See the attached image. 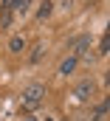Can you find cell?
<instances>
[{
	"mask_svg": "<svg viewBox=\"0 0 110 121\" xmlns=\"http://www.w3.org/2000/svg\"><path fill=\"white\" fill-rule=\"evenodd\" d=\"M42 96H45V87H42V85H28L26 90H23V107H26V110L40 107V104H42Z\"/></svg>",
	"mask_w": 110,
	"mask_h": 121,
	"instance_id": "6da1fadb",
	"label": "cell"
},
{
	"mask_svg": "<svg viewBox=\"0 0 110 121\" xmlns=\"http://www.w3.org/2000/svg\"><path fill=\"white\" fill-rule=\"evenodd\" d=\"M93 90H96V85H93L90 79H85V82H79V85H76V90H73V96H76L79 101H87V99L93 96Z\"/></svg>",
	"mask_w": 110,
	"mask_h": 121,
	"instance_id": "7a4b0ae2",
	"label": "cell"
},
{
	"mask_svg": "<svg viewBox=\"0 0 110 121\" xmlns=\"http://www.w3.org/2000/svg\"><path fill=\"white\" fill-rule=\"evenodd\" d=\"M71 48H73V56H79V54H85V51L90 48V37H87V34H85V37H76Z\"/></svg>",
	"mask_w": 110,
	"mask_h": 121,
	"instance_id": "3957f363",
	"label": "cell"
},
{
	"mask_svg": "<svg viewBox=\"0 0 110 121\" xmlns=\"http://www.w3.org/2000/svg\"><path fill=\"white\" fill-rule=\"evenodd\" d=\"M76 59H79V56H68V59L59 65V73H65V76H68V73H71V70L76 68Z\"/></svg>",
	"mask_w": 110,
	"mask_h": 121,
	"instance_id": "277c9868",
	"label": "cell"
},
{
	"mask_svg": "<svg viewBox=\"0 0 110 121\" xmlns=\"http://www.w3.org/2000/svg\"><path fill=\"white\" fill-rule=\"evenodd\" d=\"M51 11H54V3H51V0H45V3L40 6V11H37V17H40V20H45V17H51Z\"/></svg>",
	"mask_w": 110,
	"mask_h": 121,
	"instance_id": "5b68a950",
	"label": "cell"
},
{
	"mask_svg": "<svg viewBox=\"0 0 110 121\" xmlns=\"http://www.w3.org/2000/svg\"><path fill=\"white\" fill-rule=\"evenodd\" d=\"M9 48H11V51H14V54H20V51H23V48H26V39H23V37H20V34H17V37H11V42H9Z\"/></svg>",
	"mask_w": 110,
	"mask_h": 121,
	"instance_id": "8992f818",
	"label": "cell"
},
{
	"mask_svg": "<svg viewBox=\"0 0 110 121\" xmlns=\"http://www.w3.org/2000/svg\"><path fill=\"white\" fill-rule=\"evenodd\" d=\"M105 113H107V104H99V110H96L93 121H105Z\"/></svg>",
	"mask_w": 110,
	"mask_h": 121,
	"instance_id": "52a82bcc",
	"label": "cell"
},
{
	"mask_svg": "<svg viewBox=\"0 0 110 121\" xmlns=\"http://www.w3.org/2000/svg\"><path fill=\"white\" fill-rule=\"evenodd\" d=\"M40 56H42V45H37V48H34V54H31V62H40Z\"/></svg>",
	"mask_w": 110,
	"mask_h": 121,
	"instance_id": "ba28073f",
	"label": "cell"
},
{
	"mask_svg": "<svg viewBox=\"0 0 110 121\" xmlns=\"http://www.w3.org/2000/svg\"><path fill=\"white\" fill-rule=\"evenodd\" d=\"M9 23H11V11H6V14H3V17H0V26H3V28H6V26H9Z\"/></svg>",
	"mask_w": 110,
	"mask_h": 121,
	"instance_id": "9c48e42d",
	"label": "cell"
},
{
	"mask_svg": "<svg viewBox=\"0 0 110 121\" xmlns=\"http://www.w3.org/2000/svg\"><path fill=\"white\" fill-rule=\"evenodd\" d=\"M23 121H37V118H31V116H28V118H23Z\"/></svg>",
	"mask_w": 110,
	"mask_h": 121,
	"instance_id": "30bf717a",
	"label": "cell"
},
{
	"mask_svg": "<svg viewBox=\"0 0 110 121\" xmlns=\"http://www.w3.org/2000/svg\"><path fill=\"white\" fill-rule=\"evenodd\" d=\"M45 121H51V118H45Z\"/></svg>",
	"mask_w": 110,
	"mask_h": 121,
	"instance_id": "8fae6325",
	"label": "cell"
}]
</instances>
